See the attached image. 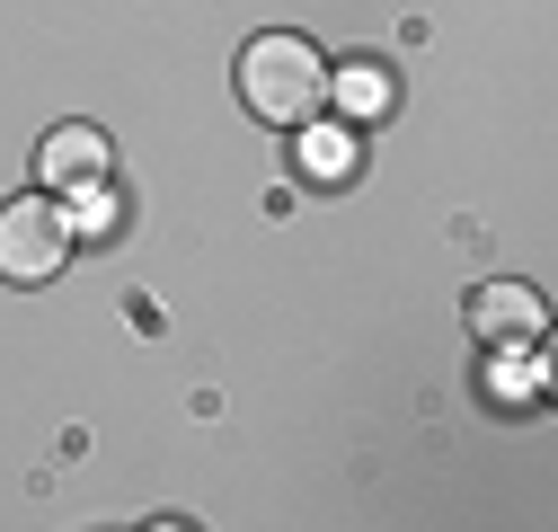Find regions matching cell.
<instances>
[{
    "instance_id": "cell-7",
    "label": "cell",
    "mask_w": 558,
    "mask_h": 532,
    "mask_svg": "<svg viewBox=\"0 0 558 532\" xmlns=\"http://www.w3.org/2000/svg\"><path fill=\"white\" fill-rule=\"evenodd\" d=\"M478 390H487V409H532V399H541L532 347H487V373H478Z\"/></svg>"
},
{
    "instance_id": "cell-8",
    "label": "cell",
    "mask_w": 558,
    "mask_h": 532,
    "mask_svg": "<svg viewBox=\"0 0 558 532\" xmlns=\"http://www.w3.org/2000/svg\"><path fill=\"white\" fill-rule=\"evenodd\" d=\"M62 214H72V240H107V222H116V195H107V178H98V186H81Z\"/></svg>"
},
{
    "instance_id": "cell-6",
    "label": "cell",
    "mask_w": 558,
    "mask_h": 532,
    "mask_svg": "<svg viewBox=\"0 0 558 532\" xmlns=\"http://www.w3.org/2000/svg\"><path fill=\"white\" fill-rule=\"evenodd\" d=\"M328 107L345 116V124H381L390 107H399V72H390V62H337V72H328Z\"/></svg>"
},
{
    "instance_id": "cell-5",
    "label": "cell",
    "mask_w": 558,
    "mask_h": 532,
    "mask_svg": "<svg viewBox=\"0 0 558 532\" xmlns=\"http://www.w3.org/2000/svg\"><path fill=\"white\" fill-rule=\"evenodd\" d=\"M107 160H116V152H107V133H98V124H53V133H45V152H36V178L62 186V195H81V186L107 178Z\"/></svg>"
},
{
    "instance_id": "cell-2",
    "label": "cell",
    "mask_w": 558,
    "mask_h": 532,
    "mask_svg": "<svg viewBox=\"0 0 558 532\" xmlns=\"http://www.w3.org/2000/svg\"><path fill=\"white\" fill-rule=\"evenodd\" d=\"M72 257V214L53 195H10L0 205V285H53Z\"/></svg>"
},
{
    "instance_id": "cell-3",
    "label": "cell",
    "mask_w": 558,
    "mask_h": 532,
    "mask_svg": "<svg viewBox=\"0 0 558 532\" xmlns=\"http://www.w3.org/2000/svg\"><path fill=\"white\" fill-rule=\"evenodd\" d=\"M293 169H302V186H355V169H364V124H328V116H311V124H293Z\"/></svg>"
},
{
    "instance_id": "cell-4",
    "label": "cell",
    "mask_w": 558,
    "mask_h": 532,
    "mask_svg": "<svg viewBox=\"0 0 558 532\" xmlns=\"http://www.w3.org/2000/svg\"><path fill=\"white\" fill-rule=\"evenodd\" d=\"M541 328H549V311H541L532 285H478L470 293V338L478 347H541Z\"/></svg>"
},
{
    "instance_id": "cell-1",
    "label": "cell",
    "mask_w": 558,
    "mask_h": 532,
    "mask_svg": "<svg viewBox=\"0 0 558 532\" xmlns=\"http://www.w3.org/2000/svg\"><path fill=\"white\" fill-rule=\"evenodd\" d=\"M231 81H240V107H248L257 124H275V133H293V124L328 116V53H319L302 27H266V36H248Z\"/></svg>"
}]
</instances>
